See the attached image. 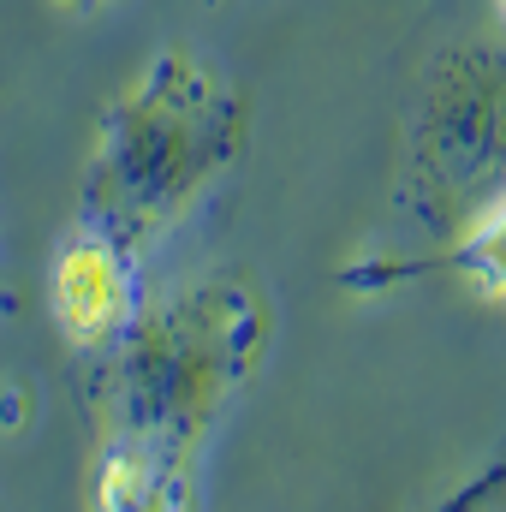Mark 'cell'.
<instances>
[{
	"label": "cell",
	"mask_w": 506,
	"mask_h": 512,
	"mask_svg": "<svg viewBox=\"0 0 506 512\" xmlns=\"http://www.w3.org/2000/svg\"><path fill=\"white\" fill-rule=\"evenodd\" d=\"M96 376V483L90 501L108 512L191 507L197 453L268 352V310L245 280L215 274L185 292L149 298L102 346Z\"/></svg>",
	"instance_id": "cell-1"
},
{
	"label": "cell",
	"mask_w": 506,
	"mask_h": 512,
	"mask_svg": "<svg viewBox=\"0 0 506 512\" xmlns=\"http://www.w3.org/2000/svg\"><path fill=\"white\" fill-rule=\"evenodd\" d=\"M245 155V102L191 54H161L102 108L78 185V221L143 256Z\"/></svg>",
	"instance_id": "cell-2"
},
{
	"label": "cell",
	"mask_w": 506,
	"mask_h": 512,
	"mask_svg": "<svg viewBox=\"0 0 506 512\" xmlns=\"http://www.w3.org/2000/svg\"><path fill=\"white\" fill-rule=\"evenodd\" d=\"M506 167V54L501 48H465L447 54L441 72L423 90L417 137H411V173L423 203H459L501 179Z\"/></svg>",
	"instance_id": "cell-3"
},
{
	"label": "cell",
	"mask_w": 506,
	"mask_h": 512,
	"mask_svg": "<svg viewBox=\"0 0 506 512\" xmlns=\"http://www.w3.org/2000/svg\"><path fill=\"white\" fill-rule=\"evenodd\" d=\"M6 310H18V292H12V286L0 280V316H6Z\"/></svg>",
	"instance_id": "cell-6"
},
{
	"label": "cell",
	"mask_w": 506,
	"mask_h": 512,
	"mask_svg": "<svg viewBox=\"0 0 506 512\" xmlns=\"http://www.w3.org/2000/svg\"><path fill=\"white\" fill-rule=\"evenodd\" d=\"M66 6H96V0H66Z\"/></svg>",
	"instance_id": "cell-7"
},
{
	"label": "cell",
	"mask_w": 506,
	"mask_h": 512,
	"mask_svg": "<svg viewBox=\"0 0 506 512\" xmlns=\"http://www.w3.org/2000/svg\"><path fill=\"white\" fill-rule=\"evenodd\" d=\"M501 12H506V0H501Z\"/></svg>",
	"instance_id": "cell-8"
},
{
	"label": "cell",
	"mask_w": 506,
	"mask_h": 512,
	"mask_svg": "<svg viewBox=\"0 0 506 512\" xmlns=\"http://www.w3.org/2000/svg\"><path fill=\"white\" fill-rule=\"evenodd\" d=\"M48 310L72 346L102 352L137 310V256L102 227L78 221L48 262Z\"/></svg>",
	"instance_id": "cell-4"
},
{
	"label": "cell",
	"mask_w": 506,
	"mask_h": 512,
	"mask_svg": "<svg viewBox=\"0 0 506 512\" xmlns=\"http://www.w3.org/2000/svg\"><path fill=\"white\" fill-rule=\"evenodd\" d=\"M435 274H447V280H471L477 292L506 298V197L489 209V215H477L447 251H435V256H370V262L340 268L334 280H340L346 292H387V286L435 280Z\"/></svg>",
	"instance_id": "cell-5"
}]
</instances>
